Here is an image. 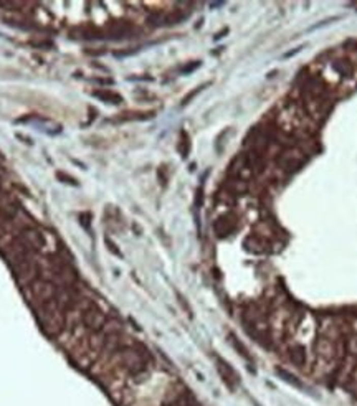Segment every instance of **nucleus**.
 Segmentation results:
<instances>
[{
  "mask_svg": "<svg viewBox=\"0 0 357 406\" xmlns=\"http://www.w3.org/2000/svg\"><path fill=\"white\" fill-rule=\"evenodd\" d=\"M304 162H306V154L298 147L284 149L276 159L278 167L284 172H289V174L291 172H296L298 169H301Z\"/></svg>",
  "mask_w": 357,
  "mask_h": 406,
  "instance_id": "5",
  "label": "nucleus"
},
{
  "mask_svg": "<svg viewBox=\"0 0 357 406\" xmlns=\"http://www.w3.org/2000/svg\"><path fill=\"white\" fill-rule=\"evenodd\" d=\"M217 368H218V373L222 375L225 385H227L230 390H235L238 383V375L235 373V370L225 360H222V358H217Z\"/></svg>",
  "mask_w": 357,
  "mask_h": 406,
  "instance_id": "8",
  "label": "nucleus"
},
{
  "mask_svg": "<svg viewBox=\"0 0 357 406\" xmlns=\"http://www.w3.org/2000/svg\"><path fill=\"white\" fill-rule=\"evenodd\" d=\"M56 178L58 180H62V182H65V183H68V185H78V180L75 177H71V175H68L66 174V172H56Z\"/></svg>",
  "mask_w": 357,
  "mask_h": 406,
  "instance_id": "15",
  "label": "nucleus"
},
{
  "mask_svg": "<svg viewBox=\"0 0 357 406\" xmlns=\"http://www.w3.org/2000/svg\"><path fill=\"white\" fill-rule=\"evenodd\" d=\"M26 299H28V304L33 309H40L42 305L51 302L53 299L58 296L60 292V286L55 284L53 281L46 277H38L37 281H33L30 286H26Z\"/></svg>",
  "mask_w": 357,
  "mask_h": 406,
  "instance_id": "2",
  "label": "nucleus"
},
{
  "mask_svg": "<svg viewBox=\"0 0 357 406\" xmlns=\"http://www.w3.org/2000/svg\"><path fill=\"white\" fill-rule=\"evenodd\" d=\"M103 32H104V38L124 40V38H129L132 33H134V25L129 22H114V23H109Z\"/></svg>",
  "mask_w": 357,
  "mask_h": 406,
  "instance_id": "6",
  "label": "nucleus"
},
{
  "mask_svg": "<svg viewBox=\"0 0 357 406\" xmlns=\"http://www.w3.org/2000/svg\"><path fill=\"white\" fill-rule=\"evenodd\" d=\"M289 357H291V362L294 365L303 367L304 362H306V350H304L303 345H294V347L289 350Z\"/></svg>",
  "mask_w": 357,
  "mask_h": 406,
  "instance_id": "11",
  "label": "nucleus"
},
{
  "mask_svg": "<svg viewBox=\"0 0 357 406\" xmlns=\"http://www.w3.org/2000/svg\"><path fill=\"white\" fill-rule=\"evenodd\" d=\"M189 150H190V141H189V136L187 132L182 131L181 132V141H178V152H181L182 157H187L189 155Z\"/></svg>",
  "mask_w": 357,
  "mask_h": 406,
  "instance_id": "12",
  "label": "nucleus"
},
{
  "mask_svg": "<svg viewBox=\"0 0 357 406\" xmlns=\"http://www.w3.org/2000/svg\"><path fill=\"white\" fill-rule=\"evenodd\" d=\"M106 244H108V246H109V249H111L112 253H114V255H117V256H121V253H119V249H117V246H116V244H112V243H111V239H108V238H106Z\"/></svg>",
  "mask_w": 357,
  "mask_h": 406,
  "instance_id": "17",
  "label": "nucleus"
},
{
  "mask_svg": "<svg viewBox=\"0 0 357 406\" xmlns=\"http://www.w3.org/2000/svg\"><path fill=\"white\" fill-rule=\"evenodd\" d=\"M230 342H231V345H233V347H235L238 352H240V354H242L245 358H250V355H248V350L245 349V345H243L240 340H238V338H236L233 334H230Z\"/></svg>",
  "mask_w": 357,
  "mask_h": 406,
  "instance_id": "13",
  "label": "nucleus"
},
{
  "mask_svg": "<svg viewBox=\"0 0 357 406\" xmlns=\"http://www.w3.org/2000/svg\"><path fill=\"white\" fill-rule=\"evenodd\" d=\"M93 96L101 99L103 103H109V104H121L123 103V96L117 95V92L111 91V89H98L93 92Z\"/></svg>",
  "mask_w": 357,
  "mask_h": 406,
  "instance_id": "10",
  "label": "nucleus"
},
{
  "mask_svg": "<svg viewBox=\"0 0 357 406\" xmlns=\"http://www.w3.org/2000/svg\"><path fill=\"white\" fill-rule=\"evenodd\" d=\"M106 322H108V317H106L104 310L96 302H91L81 314V325L88 332H91V334L101 332Z\"/></svg>",
  "mask_w": 357,
  "mask_h": 406,
  "instance_id": "4",
  "label": "nucleus"
},
{
  "mask_svg": "<svg viewBox=\"0 0 357 406\" xmlns=\"http://www.w3.org/2000/svg\"><path fill=\"white\" fill-rule=\"evenodd\" d=\"M35 312L40 327H42V330L46 335L58 337L66 330V312L68 310L56 301V297L51 302L42 305Z\"/></svg>",
  "mask_w": 357,
  "mask_h": 406,
  "instance_id": "1",
  "label": "nucleus"
},
{
  "mask_svg": "<svg viewBox=\"0 0 357 406\" xmlns=\"http://www.w3.org/2000/svg\"><path fill=\"white\" fill-rule=\"evenodd\" d=\"M198 66H200V61H192L190 66H185V68H182L181 71L182 73H190V71H194L195 68H198Z\"/></svg>",
  "mask_w": 357,
  "mask_h": 406,
  "instance_id": "16",
  "label": "nucleus"
},
{
  "mask_svg": "<svg viewBox=\"0 0 357 406\" xmlns=\"http://www.w3.org/2000/svg\"><path fill=\"white\" fill-rule=\"evenodd\" d=\"M12 271L17 283L22 288H26L33 281H37L38 277H42V263H40V259L37 256H30L12 264Z\"/></svg>",
  "mask_w": 357,
  "mask_h": 406,
  "instance_id": "3",
  "label": "nucleus"
},
{
  "mask_svg": "<svg viewBox=\"0 0 357 406\" xmlns=\"http://www.w3.org/2000/svg\"><path fill=\"white\" fill-rule=\"evenodd\" d=\"M276 373H278V375H280L281 378H284V380H286L288 383H291V385H294V387H298V388H301V387H303V385H301L300 382H298V378H296L294 375H291V373H288V371H286V370H278V371H276Z\"/></svg>",
  "mask_w": 357,
  "mask_h": 406,
  "instance_id": "14",
  "label": "nucleus"
},
{
  "mask_svg": "<svg viewBox=\"0 0 357 406\" xmlns=\"http://www.w3.org/2000/svg\"><path fill=\"white\" fill-rule=\"evenodd\" d=\"M245 249L250 251V253H255V255H260V253H264L268 248V241L261 236H256V235H251L245 239Z\"/></svg>",
  "mask_w": 357,
  "mask_h": 406,
  "instance_id": "9",
  "label": "nucleus"
},
{
  "mask_svg": "<svg viewBox=\"0 0 357 406\" xmlns=\"http://www.w3.org/2000/svg\"><path fill=\"white\" fill-rule=\"evenodd\" d=\"M235 230H236V216L233 213H225V215L218 216L217 222L214 223V231L218 238L228 236Z\"/></svg>",
  "mask_w": 357,
  "mask_h": 406,
  "instance_id": "7",
  "label": "nucleus"
}]
</instances>
